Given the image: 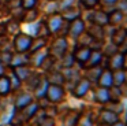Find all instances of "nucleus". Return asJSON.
I'll list each match as a JSON object with an SVG mask.
<instances>
[{
	"label": "nucleus",
	"mask_w": 127,
	"mask_h": 126,
	"mask_svg": "<svg viewBox=\"0 0 127 126\" xmlns=\"http://www.w3.org/2000/svg\"><path fill=\"white\" fill-rule=\"evenodd\" d=\"M64 88L63 85H53V84H48L47 92H45V99L52 104H58L60 101H63L64 99Z\"/></svg>",
	"instance_id": "obj_1"
},
{
	"label": "nucleus",
	"mask_w": 127,
	"mask_h": 126,
	"mask_svg": "<svg viewBox=\"0 0 127 126\" xmlns=\"http://www.w3.org/2000/svg\"><path fill=\"white\" fill-rule=\"evenodd\" d=\"M38 110H40V104H38V101L33 100L32 103H29L28 106L23 107V108H21V110H15V112H17V114L19 115V122H21V125H22V123H25V122H28V121L33 119L34 115H36L37 112H38Z\"/></svg>",
	"instance_id": "obj_2"
},
{
	"label": "nucleus",
	"mask_w": 127,
	"mask_h": 126,
	"mask_svg": "<svg viewBox=\"0 0 127 126\" xmlns=\"http://www.w3.org/2000/svg\"><path fill=\"white\" fill-rule=\"evenodd\" d=\"M67 48H68L67 40H66L64 36H62V37L56 38V40L52 43L51 48L48 49V55L52 56V58H55V59H59L64 52H67Z\"/></svg>",
	"instance_id": "obj_3"
},
{
	"label": "nucleus",
	"mask_w": 127,
	"mask_h": 126,
	"mask_svg": "<svg viewBox=\"0 0 127 126\" xmlns=\"http://www.w3.org/2000/svg\"><path fill=\"white\" fill-rule=\"evenodd\" d=\"M33 37L26 33H17L14 37V49L18 54H22V52H28L30 48V44Z\"/></svg>",
	"instance_id": "obj_4"
},
{
	"label": "nucleus",
	"mask_w": 127,
	"mask_h": 126,
	"mask_svg": "<svg viewBox=\"0 0 127 126\" xmlns=\"http://www.w3.org/2000/svg\"><path fill=\"white\" fill-rule=\"evenodd\" d=\"M90 86H92L90 82H89L85 77H82V78H79L77 82H75L74 88L71 89V93H72L74 97L82 99V97H85V96L88 95V92L90 90Z\"/></svg>",
	"instance_id": "obj_5"
},
{
	"label": "nucleus",
	"mask_w": 127,
	"mask_h": 126,
	"mask_svg": "<svg viewBox=\"0 0 127 126\" xmlns=\"http://www.w3.org/2000/svg\"><path fill=\"white\" fill-rule=\"evenodd\" d=\"M107 67L112 71L119 70V68H126V55H124L123 52L116 51L115 54H112L108 58Z\"/></svg>",
	"instance_id": "obj_6"
},
{
	"label": "nucleus",
	"mask_w": 127,
	"mask_h": 126,
	"mask_svg": "<svg viewBox=\"0 0 127 126\" xmlns=\"http://www.w3.org/2000/svg\"><path fill=\"white\" fill-rule=\"evenodd\" d=\"M63 22H64V19L62 18L60 14L55 12V14H51V15L48 16L45 25H47L49 33L55 34V33H59V30L62 29V26H63Z\"/></svg>",
	"instance_id": "obj_7"
},
{
	"label": "nucleus",
	"mask_w": 127,
	"mask_h": 126,
	"mask_svg": "<svg viewBox=\"0 0 127 126\" xmlns=\"http://www.w3.org/2000/svg\"><path fill=\"white\" fill-rule=\"evenodd\" d=\"M85 30V22L79 18L72 19L71 22H68V30H67V34L71 36L72 38H78Z\"/></svg>",
	"instance_id": "obj_8"
},
{
	"label": "nucleus",
	"mask_w": 127,
	"mask_h": 126,
	"mask_svg": "<svg viewBox=\"0 0 127 126\" xmlns=\"http://www.w3.org/2000/svg\"><path fill=\"white\" fill-rule=\"evenodd\" d=\"M97 119H98V122L111 126L112 123H115L116 121H119V114H116V112L111 111V110H108V108H101L98 112V115H97Z\"/></svg>",
	"instance_id": "obj_9"
},
{
	"label": "nucleus",
	"mask_w": 127,
	"mask_h": 126,
	"mask_svg": "<svg viewBox=\"0 0 127 126\" xmlns=\"http://www.w3.org/2000/svg\"><path fill=\"white\" fill-rule=\"evenodd\" d=\"M90 52H92V48L89 45H81V47H78L77 49L74 51V59H75V62L77 63H79L81 66H85V63H86V60L89 59V56H90Z\"/></svg>",
	"instance_id": "obj_10"
},
{
	"label": "nucleus",
	"mask_w": 127,
	"mask_h": 126,
	"mask_svg": "<svg viewBox=\"0 0 127 126\" xmlns=\"http://www.w3.org/2000/svg\"><path fill=\"white\" fill-rule=\"evenodd\" d=\"M44 77H45V79L48 81V84L63 85L64 82H66V77H64V73H63V71H60V70H56V68L47 71V74H45Z\"/></svg>",
	"instance_id": "obj_11"
},
{
	"label": "nucleus",
	"mask_w": 127,
	"mask_h": 126,
	"mask_svg": "<svg viewBox=\"0 0 127 126\" xmlns=\"http://www.w3.org/2000/svg\"><path fill=\"white\" fill-rule=\"evenodd\" d=\"M34 99L32 96L30 92H19L14 99V108L15 110H21L25 106H28L29 103H32Z\"/></svg>",
	"instance_id": "obj_12"
},
{
	"label": "nucleus",
	"mask_w": 127,
	"mask_h": 126,
	"mask_svg": "<svg viewBox=\"0 0 127 126\" xmlns=\"http://www.w3.org/2000/svg\"><path fill=\"white\" fill-rule=\"evenodd\" d=\"M96 84H97V86L111 88V86H112V70H109L108 67L102 68Z\"/></svg>",
	"instance_id": "obj_13"
},
{
	"label": "nucleus",
	"mask_w": 127,
	"mask_h": 126,
	"mask_svg": "<svg viewBox=\"0 0 127 126\" xmlns=\"http://www.w3.org/2000/svg\"><path fill=\"white\" fill-rule=\"evenodd\" d=\"M11 71L21 82H25V79L28 78L32 74V67L29 64H22V66H15V67H11Z\"/></svg>",
	"instance_id": "obj_14"
},
{
	"label": "nucleus",
	"mask_w": 127,
	"mask_h": 126,
	"mask_svg": "<svg viewBox=\"0 0 127 126\" xmlns=\"http://www.w3.org/2000/svg\"><path fill=\"white\" fill-rule=\"evenodd\" d=\"M48 55V51H44V48L38 49V51H34L29 54V66H33V67H40L41 62L44 60V58Z\"/></svg>",
	"instance_id": "obj_15"
},
{
	"label": "nucleus",
	"mask_w": 127,
	"mask_h": 126,
	"mask_svg": "<svg viewBox=\"0 0 127 126\" xmlns=\"http://www.w3.org/2000/svg\"><path fill=\"white\" fill-rule=\"evenodd\" d=\"M102 59H104V55L100 49H92L90 52V56L89 59L86 60L85 66L83 67H93V66H101Z\"/></svg>",
	"instance_id": "obj_16"
},
{
	"label": "nucleus",
	"mask_w": 127,
	"mask_h": 126,
	"mask_svg": "<svg viewBox=\"0 0 127 126\" xmlns=\"http://www.w3.org/2000/svg\"><path fill=\"white\" fill-rule=\"evenodd\" d=\"M94 100L100 104H107L109 101V89L108 88H102V86H96Z\"/></svg>",
	"instance_id": "obj_17"
},
{
	"label": "nucleus",
	"mask_w": 127,
	"mask_h": 126,
	"mask_svg": "<svg viewBox=\"0 0 127 126\" xmlns=\"http://www.w3.org/2000/svg\"><path fill=\"white\" fill-rule=\"evenodd\" d=\"M126 37H127L126 29H124V27H119V29H116L115 32L112 33V36H111V41H112L113 45L120 47L122 44L126 43Z\"/></svg>",
	"instance_id": "obj_18"
},
{
	"label": "nucleus",
	"mask_w": 127,
	"mask_h": 126,
	"mask_svg": "<svg viewBox=\"0 0 127 126\" xmlns=\"http://www.w3.org/2000/svg\"><path fill=\"white\" fill-rule=\"evenodd\" d=\"M90 21L93 25H98V26L104 27L105 25H108V14L104 11H94L90 15Z\"/></svg>",
	"instance_id": "obj_19"
},
{
	"label": "nucleus",
	"mask_w": 127,
	"mask_h": 126,
	"mask_svg": "<svg viewBox=\"0 0 127 126\" xmlns=\"http://www.w3.org/2000/svg\"><path fill=\"white\" fill-rule=\"evenodd\" d=\"M102 67L101 66H93V67H86V71H85V78L88 79L90 84H96L97 79H98V75L101 73Z\"/></svg>",
	"instance_id": "obj_20"
},
{
	"label": "nucleus",
	"mask_w": 127,
	"mask_h": 126,
	"mask_svg": "<svg viewBox=\"0 0 127 126\" xmlns=\"http://www.w3.org/2000/svg\"><path fill=\"white\" fill-rule=\"evenodd\" d=\"M126 84V68H119L112 71V85L113 86H122Z\"/></svg>",
	"instance_id": "obj_21"
},
{
	"label": "nucleus",
	"mask_w": 127,
	"mask_h": 126,
	"mask_svg": "<svg viewBox=\"0 0 127 126\" xmlns=\"http://www.w3.org/2000/svg\"><path fill=\"white\" fill-rule=\"evenodd\" d=\"M47 88H48V81L45 79V77H41L38 81V84L36 85V88L33 89V93L37 99H42L45 97V92H47Z\"/></svg>",
	"instance_id": "obj_22"
},
{
	"label": "nucleus",
	"mask_w": 127,
	"mask_h": 126,
	"mask_svg": "<svg viewBox=\"0 0 127 126\" xmlns=\"http://www.w3.org/2000/svg\"><path fill=\"white\" fill-rule=\"evenodd\" d=\"M60 15H62V18H63L64 21L71 22L72 19L79 18V16H81V12L77 10V8H74V7L71 5V7H67V8H64V10H62V11H60Z\"/></svg>",
	"instance_id": "obj_23"
},
{
	"label": "nucleus",
	"mask_w": 127,
	"mask_h": 126,
	"mask_svg": "<svg viewBox=\"0 0 127 126\" xmlns=\"http://www.w3.org/2000/svg\"><path fill=\"white\" fill-rule=\"evenodd\" d=\"M11 92V82H10L8 75L4 73L3 75H0V96H7Z\"/></svg>",
	"instance_id": "obj_24"
},
{
	"label": "nucleus",
	"mask_w": 127,
	"mask_h": 126,
	"mask_svg": "<svg viewBox=\"0 0 127 126\" xmlns=\"http://www.w3.org/2000/svg\"><path fill=\"white\" fill-rule=\"evenodd\" d=\"M81 117V112L79 111H75V110H70L67 112V115L64 117L63 119V126H75Z\"/></svg>",
	"instance_id": "obj_25"
},
{
	"label": "nucleus",
	"mask_w": 127,
	"mask_h": 126,
	"mask_svg": "<svg viewBox=\"0 0 127 126\" xmlns=\"http://www.w3.org/2000/svg\"><path fill=\"white\" fill-rule=\"evenodd\" d=\"M22 64H29V54H26V52H22V54H18V55L12 54V59H11V63H10V67L22 66Z\"/></svg>",
	"instance_id": "obj_26"
},
{
	"label": "nucleus",
	"mask_w": 127,
	"mask_h": 126,
	"mask_svg": "<svg viewBox=\"0 0 127 126\" xmlns=\"http://www.w3.org/2000/svg\"><path fill=\"white\" fill-rule=\"evenodd\" d=\"M59 63H60V67L62 68H72L75 63V59H74V55L70 54V52H64L60 58H59Z\"/></svg>",
	"instance_id": "obj_27"
},
{
	"label": "nucleus",
	"mask_w": 127,
	"mask_h": 126,
	"mask_svg": "<svg viewBox=\"0 0 127 126\" xmlns=\"http://www.w3.org/2000/svg\"><path fill=\"white\" fill-rule=\"evenodd\" d=\"M123 16H124L123 12L116 8V10H113L112 12L108 14V25H113V26H115V25H119L122 21H123Z\"/></svg>",
	"instance_id": "obj_28"
},
{
	"label": "nucleus",
	"mask_w": 127,
	"mask_h": 126,
	"mask_svg": "<svg viewBox=\"0 0 127 126\" xmlns=\"http://www.w3.org/2000/svg\"><path fill=\"white\" fill-rule=\"evenodd\" d=\"M89 36H90L93 40L101 41L102 38H104V30H102V26H98V25H92V27L89 29Z\"/></svg>",
	"instance_id": "obj_29"
},
{
	"label": "nucleus",
	"mask_w": 127,
	"mask_h": 126,
	"mask_svg": "<svg viewBox=\"0 0 127 126\" xmlns=\"http://www.w3.org/2000/svg\"><path fill=\"white\" fill-rule=\"evenodd\" d=\"M47 45V38L45 37H37L36 40H32V44H30V48H29V54L30 52H34V51H38V49L44 48V47Z\"/></svg>",
	"instance_id": "obj_30"
},
{
	"label": "nucleus",
	"mask_w": 127,
	"mask_h": 126,
	"mask_svg": "<svg viewBox=\"0 0 127 126\" xmlns=\"http://www.w3.org/2000/svg\"><path fill=\"white\" fill-rule=\"evenodd\" d=\"M41 74H38V73H34V71H32V74L28 77V78L25 79V82L28 84V88H30L32 90L36 88V85L38 84V81H40V78H41Z\"/></svg>",
	"instance_id": "obj_31"
},
{
	"label": "nucleus",
	"mask_w": 127,
	"mask_h": 126,
	"mask_svg": "<svg viewBox=\"0 0 127 126\" xmlns=\"http://www.w3.org/2000/svg\"><path fill=\"white\" fill-rule=\"evenodd\" d=\"M53 63H55V58L47 55V56L44 58V60L41 62L40 67H41L42 70L45 71V73H47V71H49V70H53Z\"/></svg>",
	"instance_id": "obj_32"
},
{
	"label": "nucleus",
	"mask_w": 127,
	"mask_h": 126,
	"mask_svg": "<svg viewBox=\"0 0 127 126\" xmlns=\"http://www.w3.org/2000/svg\"><path fill=\"white\" fill-rule=\"evenodd\" d=\"M26 12H23V18L22 21L25 22H29V23H32V22H34L37 19V16H38V12H37L34 8H30V10H25Z\"/></svg>",
	"instance_id": "obj_33"
},
{
	"label": "nucleus",
	"mask_w": 127,
	"mask_h": 126,
	"mask_svg": "<svg viewBox=\"0 0 127 126\" xmlns=\"http://www.w3.org/2000/svg\"><path fill=\"white\" fill-rule=\"evenodd\" d=\"M56 122H55V118L53 117H49V115H45L42 118H40V121L37 122V126H55Z\"/></svg>",
	"instance_id": "obj_34"
},
{
	"label": "nucleus",
	"mask_w": 127,
	"mask_h": 126,
	"mask_svg": "<svg viewBox=\"0 0 127 126\" xmlns=\"http://www.w3.org/2000/svg\"><path fill=\"white\" fill-rule=\"evenodd\" d=\"M18 29H19V22L12 19L8 23H6V30L7 33H18Z\"/></svg>",
	"instance_id": "obj_35"
},
{
	"label": "nucleus",
	"mask_w": 127,
	"mask_h": 126,
	"mask_svg": "<svg viewBox=\"0 0 127 126\" xmlns=\"http://www.w3.org/2000/svg\"><path fill=\"white\" fill-rule=\"evenodd\" d=\"M11 59H12V54H11V52L3 51L1 54H0V62L3 63L4 66H10V63H11Z\"/></svg>",
	"instance_id": "obj_36"
},
{
	"label": "nucleus",
	"mask_w": 127,
	"mask_h": 126,
	"mask_svg": "<svg viewBox=\"0 0 127 126\" xmlns=\"http://www.w3.org/2000/svg\"><path fill=\"white\" fill-rule=\"evenodd\" d=\"M75 126H93V121H92L90 117H83L81 114V117H79V119H78Z\"/></svg>",
	"instance_id": "obj_37"
},
{
	"label": "nucleus",
	"mask_w": 127,
	"mask_h": 126,
	"mask_svg": "<svg viewBox=\"0 0 127 126\" xmlns=\"http://www.w3.org/2000/svg\"><path fill=\"white\" fill-rule=\"evenodd\" d=\"M48 34H51L49 30H48L47 25H45V22H41V23L38 25V32H37V36L38 37H47Z\"/></svg>",
	"instance_id": "obj_38"
},
{
	"label": "nucleus",
	"mask_w": 127,
	"mask_h": 126,
	"mask_svg": "<svg viewBox=\"0 0 127 126\" xmlns=\"http://www.w3.org/2000/svg\"><path fill=\"white\" fill-rule=\"evenodd\" d=\"M37 0H21V7L23 10H30V8H34Z\"/></svg>",
	"instance_id": "obj_39"
},
{
	"label": "nucleus",
	"mask_w": 127,
	"mask_h": 126,
	"mask_svg": "<svg viewBox=\"0 0 127 126\" xmlns=\"http://www.w3.org/2000/svg\"><path fill=\"white\" fill-rule=\"evenodd\" d=\"M81 3H82L86 8H93L94 5H97L98 0H81Z\"/></svg>",
	"instance_id": "obj_40"
},
{
	"label": "nucleus",
	"mask_w": 127,
	"mask_h": 126,
	"mask_svg": "<svg viewBox=\"0 0 127 126\" xmlns=\"http://www.w3.org/2000/svg\"><path fill=\"white\" fill-rule=\"evenodd\" d=\"M72 4H74V0H63V1H60V4H59V8H60V10H64V8H67V7H71Z\"/></svg>",
	"instance_id": "obj_41"
},
{
	"label": "nucleus",
	"mask_w": 127,
	"mask_h": 126,
	"mask_svg": "<svg viewBox=\"0 0 127 126\" xmlns=\"http://www.w3.org/2000/svg\"><path fill=\"white\" fill-rule=\"evenodd\" d=\"M7 5H8V8H11V10L18 8V7H21V0H8Z\"/></svg>",
	"instance_id": "obj_42"
},
{
	"label": "nucleus",
	"mask_w": 127,
	"mask_h": 126,
	"mask_svg": "<svg viewBox=\"0 0 127 126\" xmlns=\"http://www.w3.org/2000/svg\"><path fill=\"white\" fill-rule=\"evenodd\" d=\"M118 0H101L102 4H107V5H112V4H116Z\"/></svg>",
	"instance_id": "obj_43"
},
{
	"label": "nucleus",
	"mask_w": 127,
	"mask_h": 126,
	"mask_svg": "<svg viewBox=\"0 0 127 126\" xmlns=\"http://www.w3.org/2000/svg\"><path fill=\"white\" fill-rule=\"evenodd\" d=\"M111 126H126V123H124L123 121H120V119H119V121H116L115 123H112Z\"/></svg>",
	"instance_id": "obj_44"
},
{
	"label": "nucleus",
	"mask_w": 127,
	"mask_h": 126,
	"mask_svg": "<svg viewBox=\"0 0 127 126\" xmlns=\"http://www.w3.org/2000/svg\"><path fill=\"white\" fill-rule=\"evenodd\" d=\"M4 73H6V66H4L1 62H0V75H3Z\"/></svg>",
	"instance_id": "obj_45"
},
{
	"label": "nucleus",
	"mask_w": 127,
	"mask_h": 126,
	"mask_svg": "<svg viewBox=\"0 0 127 126\" xmlns=\"http://www.w3.org/2000/svg\"><path fill=\"white\" fill-rule=\"evenodd\" d=\"M3 126H18V125H14V123L8 122V123H6V125H3Z\"/></svg>",
	"instance_id": "obj_46"
},
{
	"label": "nucleus",
	"mask_w": 127,
	"mask_h": 126,
	"mask_svg": "<svg viewBox=\"0 0 127 126\" xmlns=\"http://www.w3.org/2000/svg\"><path fill=\"white\" fill-rule=\"evenodd\" d=\"M96 126H109V125H105V123H101V122H98Z\"/></svg>",
	"instance_id": "obj_47"
},
{
	"label": "nucleus",
	"mask_w": 127,
	"mask_h": 126,
	"mask_svg": "<svg viewBox=\"0 0 127 126\" xmlns=\"http://www.w3.org/2000/svg\"><path fill=\"white\" fill-rule=\"evenodd\" d=\"M21 126H32V125H29L28 122H25V123H22V125H21Z\"/></svg>",
	"instance_id": "obj_48"
},
{
	"label": "nucleus",
	"mask_w": 127,
	"mask_h": 126,
	"mask_svg": "<svg viewBox=\"0 0 127 126\" xmlns=\"http://www.w3.org/2000/svg\"><path fill=\"white\" fill-rule=\"evenodd\" d=\"M1 1H3V0H0V4H1Z\"/></svg>",
	"instance_id": "obj_49"
},
{
	"label": "nucleus",
	"mask_w": 127,
	"mask_h": 126,
	"mask_svg": "<svg viewBox=\"0 0 127 126\" xmlns=\"http://www.w3.org/2000/svg\"><path fill=\"white\" fill-rule=\"evenodd\" d=\"M53 1H56V0H53Z\"/></svg>",
	"instance_id": "obj_50"
}]
</instances>
